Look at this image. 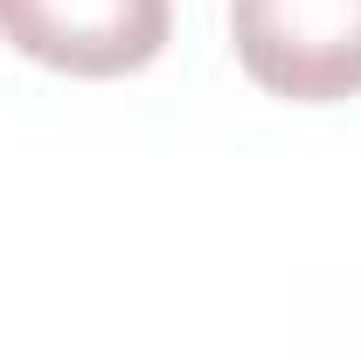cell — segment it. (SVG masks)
Here are the masks:
<instances>
[{
    "label": "cell",
    "mask_w": 361,
    "mask_h": 354,
    "mask_svg": "<svg viewBox=\"0 0 361 354\" xmlns=\"http://www.w3.org/2000/svg\"><path fill=\"white\" fill-rule=\"evenodd\" d=\"M229 42L271 97L334 104L361 90V0H229Z\"/></svg>",
    "instance_id": "cell-1"
},
{
    "label": "cell",
    "mask_w": 361,
    "mask_h": 354,
    "mask_svg": "<svg viewBox=\"0 0 361 354\" xmlns=\"http://www.w3.org/2000/svg\"><path fill=\"white\" fill-rule=\"evenodd\" d=\"M174 28L167 0H0V35L63 77L146 70Z\"/></svg>",
    "instance_id": "cell-2"
}]
</instances>
